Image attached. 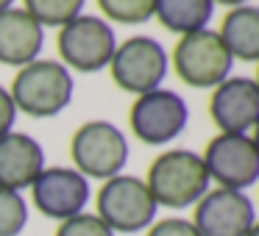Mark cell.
I'll return each mask as SVG.
<instances>
[{
  "instance_id": "obj_1",
  "label": "cell",
  "mask_w": 259,
  "mask_h": 236,
  "mask_svg": "<svg viewBox=\"0 0 259 236\" xmlns=\"http://www.w3.org/2000/svg\"><path fill=\"white\" fill-rule=\"evenodd\" d=\"M145 186L156 206L187 208L209 192V172L198 153L167 150L151 164Z\"/></svg>"
},
{
  "instance_id": "obj_2",
  "label": "cell",
  "mask_w": 259,
  "mask_h": 236,
  "mask_svg": "<svg viewBox=\"0 0 259 236\" xmlns=\"http://www.w3.org/2000/svg\"><path fill=\"white\" fill-rule=\"evenodd\" d=\"M73 75L59 62H31L20 67L12 84V100L17 111L28 117H56L73 100Z\"/></svg>"
},
{
  "instance_id": "obj_3",
  "label": "cell",
  "mask_w": 259,
  "mask_h": 236,
  "mask_svg": "<svg viewBox=\"0 0 259 236\" xmlns=\"http://www.w3.org/2000/svg\"><path fill=\"white\" fill-rule=\"evenodd\" d=\"M95 203H98V217L112 228V233H140V230L151 228L156 222V211H159L145 181L123 172L103 181Z\"/></svg>"
},
{
  "instance_id": "obj_4",
  "label": "cell",
  "mask_w": 259,
  "mask_h": 236,
  "mask_svg": "<svg viewBox=\"0 0 259 236\" xmlns=\"http://www.w3.org/2000/svg\"><path fill=\"white\" fill-rule=\"evenodd\" d=\"M70 156L75 164L73 169H78L84 178L109 181L123 172L128 161V142L117 125L106 120H92L73 134Z\"/></svg>"
},
{
  "instance_id": "obj_5",
  "label": "cell",
  "mask_w": 259,
  "mask_h": 236,
  "mask_svg": "<svg viewBox=\"0 0 259 236\" xmlns=\"http://www.w3.org/2000/svg\"><path fill=\"white\" fill-rule=\"evenodd\" d=\"M231 64L234 58L229 47L223 45L218 31L209 28L181 36V42L173 50V67L179 78L195 89H212L223 84L231 73Z\"/></svg>"
},
{
  "instance_id": "obj_6",
  "label": "cell",
  "mask_w": 259,
  "mask_h": 236,
  "mask_svg": "<svg viewBox=\"0 0 259 236\" xmlns=\"http://www.w3.org/2000/svg\"><path fill=\"white\" fill-rule=\"evenodd\" d=\"M114 84L131 95H145L162 86L167 75V53L151 36H131L114 47L109 62Z\"/></svg>"
},
{
  "instance_id": "obj_7",
  "label": "cell",
  "mask_w": 259,
  "mask_h": 236,
  "mask_svg": "<svg viewBox=\"0 0 259 236\" xmlns=\"http://www.w3.org/2000/svg\"><path fill=\"white\" fill-rule=\"evenodd\" d=\"M201 158L220 189L242 192L259 181V150L248 134H218Z\"/></svg>"
},
{
  "instance_id": "obj_8",
  "label": "cell",
  "mask_w": 259,
  "mask_h": 236,
  "mask_svg": "<svg viewBox=\"0 0 259 236\" xmlns=\"http://www.w3.org/2000/svg\"><path fill=\"white\" fill-rule=\"evenodd\" d=\"M114 47H117L114 31L101 17L81 14L59 31V53H62L64 64L78 73H98V70L109 67Z\"/></svg>"
},
{
  "instance_id": "obj_9",
  "label": "cell",
  "mask_w": 259,
  "mask_h": 236,
  "mask_svg": "<svg viewBox=\"0 0 259 236\" xmlns=\"http://www.w3.org/2000/svg\"><path fill=\"white\" fill-rule=\"evenodd\" d=\"M187 120H190V108H187L184 97L170 89H153L145 95H137L128 114L131 131L145 145L173 142L187 128Z\"/></svg>"
},
{
  "instance_id": "obj_10",
  "label": "cell",
  "mask_w": 259,
  "mask_h": 236,
  "mask_svg": "<svg viewBox=\"0 0 259 236\" xmlns=\"http://www.w3.org/2000/svg\"><path fill=\"white\" fill-rule=\"evenodd\" d=\"M190 222L201 236H248L256 222V208L245 192L218 186L195 203V217Z\"/></svg>"
},
{
  "instance_id": "obj_11",
  "label": "cell",
  "mask_w": 259,
  "mask_h": 236,
  "mask_svg": "<svg viewBox=\"0 0 259 236\" xmlns=\"http://www.w3.org/2000/svg\"><path fill=\"white\" fill-rule=\"evenodd\" d=\"M34 206L51 219H64L84 214L90 203V181L73 167H45L31 184Z\"/></svg>"
},
{
  "instance_id": "obj_12",
  "label": "cell",
  "mask_w": 259,
  "mask_h": 236,
  "mask_svg": "<svg viewBox=\"0 0 259 236\" xmlns=\"http://www.w3.org/2000/svg\"><path fill=\"white\" fill-rule=\"evenodd\" d=\"M212 123L223 134H245L259 123V86L251 78H226L209 97Z\"/></svg>"
},
{
  "instance_id": "obj_13",
  "label": "cell",
  "mask_w": 259,
  "mask_h": 236,
  "mask_svg": "<svg viewBox=\"0 0 259 236\" xmlns=\"http://www.w3.org/2000/svg\"><path fill=\"white\" fill-rule=\"evenodd\" d=\"M45 169V150L28 134L0 136V186L3 189H28Z\"/></svg>"
},
{
  "instance_id": "obj_14",
  "label": "cell",
  "mask_w": 259,
  "mask_h": 236,
  "mask_svg": "<svg viewBox=\"0 0 259 236\" xmlns=\"http://www.w3.org/2000/svg\"><path fill=\"white\" fill-rule=\"evenodd\" d=\"M45 31L25 9H6L0 12V62L6 67H25L36 62Z\"/></svg>"
},
{
  "instance_id": "obj_15",
  "label": "cell",
  "mask_w": 259,
  "mask_h": 236,
  "mask_svg": "<svg viewBox=\"0 0 259 236\" xmlns=\"http://www.w3.org/2000/svg\"><path fill=\"white\" fill-rule=\"evenodd\" d=\"M220 39L231 58L259 62V6H237L223 17Z\"/></svg>"
},
{
  "instance_id": "obj_16",
  "label": "cell",
  "mask_w": 259,
  "mask_h": 236,
  "mask_svg": "<svg viewBox=\"0 0 259 236\" xmlns=\"http://www.w3.org/2000/svg\"><path fill=\"white\" fill-rule=\"evenodd\" d=\"M212 0H156L153 17L170 31V34H195L203 31L212 20Z\"/></svg>"
},
{
  "instance_id": "obj_17",
  "label": "cell",
  "mask_w": 259,
  "mask_h": 236,
  "mask_svg": "<svg viewBox=\"0 0 259 236\" xmlns=\"http://www.w3.org/2000/svg\"><path fill=\"white\" fill-rule=\"evenodd\" d=\"M25 12L45 28V25H56L64 28L67 23H73L75 17H81L84 0H25Z\"/></svg>"
},
{
  "instance_id": "obj_18",
  "label": "cell",
  "mask_w": 259,
  "mask_h": 236,
  "mask_svg": "<svg viewBox=\"0 0 259 236\" xmlns=\"http://www.w3.org/2000/svg\"><path fill=\"white\" fill-rule=\"evenodd\" d=\"M28 225V203L20 192L0 186V236H20Z\"/></svg>"
},
{
  "instance_id": "obj_19",
  "label": "cell",
  "mask_w": 259,
  "mask_h": 236,
  "mask_svg": "<svg viewBox=\"0 0 259 236\" xmlns=\"http://www.w3.org/2000/svg\"><path fill=\"white\" fill-rule=\"evenodd\" d=\"M98 6L114 23L140 25V23H148L153 17L156 0H98Z\"/></svg>"
},
{
  "instance_id": "obj_20",
  "label": "cell",
  "mask_w": 259,
  "mask_h": 236,
  "mask_svg": "<svg viewBox=\"0 0 259 236\" xmlns=\"http://www.w3.org/2000/svg\"><path fill=\"white\" fill-rule=\"evenodd\" d=\"M53 236H114V233L98 214H78V217L64 219Z\"/></svg>"
},
{
  "instance_id": "obj_21",
  "label": "cell",
  "mask_w": 259,
  "mask_h": 236,
  "mask_svg": "<svg viewBox=\"0 0 259 236\" xmlns=\"http://www.w3.org/2000/svg\"><path fill=\"white\" fill-rule=\"evenodd\" d=\"M148 236H201L195 230V225L190 219H181V217H167L162 222H153L148 228Z\"/></svg>"
},
{
  "instance_id": "obj_22",
  "label": "cell",
  "mask_w": 259,
  "mask_h": 236,
  "mask_svg": "<svg viewBox=\"0 0 259 236\" xmlns=\"http://www.w3.org/2000/svg\"><path fill=\"white\" fill-rule=\"evenodd\" d=\"M14 120H17V106H14L9 89H3V86H0V136L12 134Z\"/></svg>"
},
{
  "instance_id": "obj_23",
  "label": "cell",
  "mask_w": 259,
  "mask_h": 236,
  "mask_svg": "<svg viewBox=\"0 0 259 236\" xmlns=\"http://www.w3.org/2000/svg\"><path fill=\"white\" fill-rule=\"evenodd\" d=\"M212 3H223V6H231V9L245 6V0H212Z\"/></svg>"
},
{
  "instance_id": "obj_24",
  "label": "cell",
  "mask_w": 259,
  "mask_h": 236,
  "mask_svg": "<svg viewBox=\"0 0 259 236\" xmlns=\"http://www.w3.org/2000/svg\"><path fill=\"white\" fill-rule=\"evenodd\" d=\"M251 139H253V145H256V150H259V123L253 125V136H251Z\"/></svg>"
},
{
  "instance_id": "obj_25",
  "label": "cell",
  "mask_w": 259,
  "mask_h": 236,
  "mask_svg": "<svg viewBox=\"0 0 259 236\" xmlns=\"http://www.w3.org/2000/svg\"><path fill=\"white\" fill-rule=\"evenodd\" d=\"M14 0H0V12H6V9H12Z\"/></svg>"
},
{
  "instance_id": "obj_26",
  "label": "cell",
  "mask_w": 259,
  "mask_h": 236,
  "mask_svg": "<svg viewBox=\"0 0 259 236\" xmlns=\"http://www.w3.org/2000/svg\"><path fill=\"white\" fill-rule=\"evenodd\" d=\"M248 236H259V219H256V222H253V228L248 230Z\"/></svg>"
},
{
  "instance_id": "obj_27",
  "label": "cell",
  "mask_w": 259,
  "mask_h": 236,
  "mask_svg": "<svg viewBox=\"0 0 259 236\" xmlns=\"http://www.w3.org/2000/svg\"><path fill=\"white\" fill-rule=\"evenodd\" d=\"M256 86H259V73H256Z\"/></svg>"
}]
</instances>
